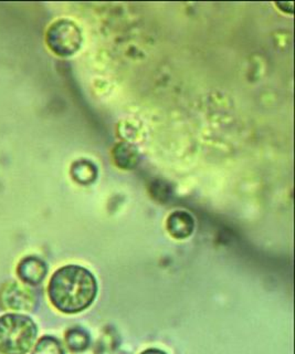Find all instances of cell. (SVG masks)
<instances>
[{
	"mask_svg": "<svg viewBox=\"0 0 295 354\" xmlns=\"http://www.w3.org/2000/svg\"><path fill=\"white\" fill-rule=\"evenodd\" d=\"M66 341L70 350L75 352H82L90 344V337L84 330L77 328V329H71L66 332Z\"/></svg>",
	"mask_w": 295,
	"mask_h": 354,
	"instance_id": "8",
	"label": "cell"
},
{
	"mask_svg": "<svg viewBox=\"0 0 295 354\" xmlns=\"http://www.w3.org/2000/svg\"><path fill=\"white\" fill-rule=\"evenodd\" d=\"M97 173L95 166L91 162H88V160L75 162L71 169L73 180H77L80 184H84V185L93 182L95 180V177H97Z\"/></svg>",
	"mask_w": 295,
	"mask_h": 354,
	"instance_id": "7",
	"label": "cell"
},
{
	"mask_svg": "<svg viewBox=\"0 0 295 354\" xmlns=\"http://www.w3.org/2000/svg\"><path fill=\"white\" fill-rule=\"evenodd\" d=\"M48 267L44 260L35 256L23 258L18 265L17 274L28 285H39L47 276Z\"/></svg>",
	"mask_w": 295,
	"mask_h": 354,
	"instance_id": "5",
	"label": "cell"
},
{
	"mask_svg": "<svg viewBox=\"0 0 295 354\" xmlns=\"http://www.w3.org/2000/svg\"><path fill=\"white\" fill-rule=\"evenodd\" d=\"M116 164L123 169H132L137 163V155L131 149H120L115 155Z\"/></svg>",
	"mask_w": 295,
	"mask_h": 354,
	"instance_id": "10",
	"label": "cell"
},
{
	"mask_svg": "<svg viewBox=\"0 0 295 354\" xmlns=\"http://www.w3.org/2000/svg\"><path fill=\"white\" fill-rule=\"evenodd\" d=\"M32 354H64V351L57 339L53 337H44L37 343Z\"/></svg>",
	"mask_w": 295,
	"mask_h": 354,
	"instance_id": "9",
	"label": "cell"
},
{
	"mask_svg": "<svg viewBox=\"0 0 295 354\" xmlns=\"http://www.w3.org/2000/svg\"><path fill=\"white\" fill-rule=\"evenodd\" d=\"M47 44L53 53L61 57L72 55L82 44L80 28L70 20H59L48 30Z\"/></svg>",
	"mask_w": 295,
	"mask_h": 354,
	"instance_id": "3",
	"label": "cell"
},
{
	"mask_svg": "<svg viewBox=\"0 0 295 354\" xmlns=\"http://www.w3.org/2000/svg\"><path fill=\"white\" fill-rule=\"evenodd\" d=\"M37 332L36 324L27 315L8 313L0 317V352L28 353L36 341Z\"/></svg>",
	"mask_w": 295,
	"mask_h": 354,
	"instance_id": "2",
	"label": "cell"
},
{
	"mask_svg": "<svg viewBox=\"0 0 295 354\" xmlns=\"http://www.w3.org/2000/svg\"><path fill=\"white\" fill-rule=\"evenodd\" d=\"M36 295L18 282H7L0 289V304L5 309L30 311L36 306Z\"/></svg>",
	"mask_w": 295,
	"mask_h": 354,
	"instance_id": "4",
	"label": "cell"
},
{
	"mask_svg": "<svg viewBox=\"0 0 295 354\" xmlns=\"http://www.w3.org/2000/svg\"><path fill=\"white\" fill-rule=\"evenodd\" d=\"M195 223L193 217L186 212H175L167 221V230L173 237L184 239L191 235Z\"/></svg>",
	"mask_w": 295,
	"mask_h": 354,
	"instance_id": "6",
	"label": "cell"
},
{
	"mask_svg": "<svg viewBox=\"0 0 295 354\" xmlns=\"http://www.w3.org/2000/svg\"><path fill=\"white\" fill-rule=\"evenodd\" d=\"M97 282L91 271L81 266H64L50 279L48 295L59 311L77 313L91 306L97 297Z\"/></svg>",
	"mask_w": 295,
	"mask_h": 354,
	"instance_id": "1",
	"label": "cell"
},
{
	"mask_svg": "<svg viewBox=\"0 0 295 354\" xmlns=\"http://www.w3.org/2000/svg\"><path fill=\"white\" fill-rule=\"evenodd\" d=\"M141 354H166L164 351H160V350H158V348H149L146 351H144L143 353Z\"/></svg>",
	"mask_w": 295,
	"mask_h": 354,
	"instance_id": "11",
	"label": "cell"
}]
</instances>
